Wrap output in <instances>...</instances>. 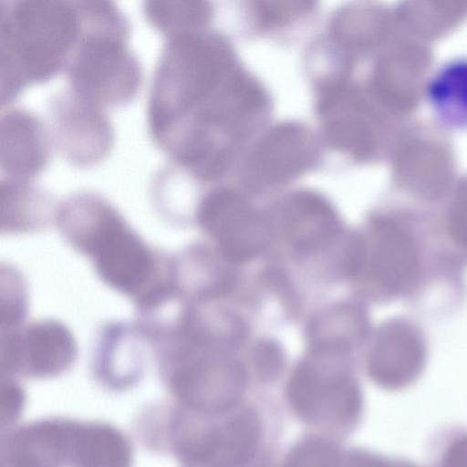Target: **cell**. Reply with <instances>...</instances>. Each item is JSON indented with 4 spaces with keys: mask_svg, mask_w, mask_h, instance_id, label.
<instances>
[{
    "mask_svg": "<svg viewBox=\"0 0 467 467\" xmlns=\"http://www.w3.org/2000/svg\"><path fill=\"white\" fill-rule=\"evenodd\" d=\"M252 361L257 376L262 379H272L283 368L284 354L275 341L262 340L253 350Z\"/></svg>",
    "mask_w": 467,
    "mask_h": 467,
    "instance_id": "19",
    "label": "cell"
},
{
    "mask_svg": "<svg viewBox=\"0 0 467 467\" xmlns=\"http://www.w3.org/2000/svg\"><path fill=\"white\" fill-rule=\"evenodd\" d=\"M53 149L48 125L34 112L10 105L2 112L0 166L6 177H36L47 166Z\"/></svg>",
    "mask_w": 467,
    "mask_h": 467,
    "instance_id": "9",
    "label": "cell"
},
{
    "mask_svg": "<svg viewBox=\"0 0 467 467\" xmlns=\"http://www.w3.org/2000/svg\"><path fill=\"white\" fill-rule=\"evenodd\" d=\"M48 111L54 149L67 162L90 168L110 153L115 134L106 109L67 89L51 99Z\"/></svg>",
    "mask_w": 467,
    "mask_h": 467,
    "instance_id": "6",
    "label": "cell"
},
{
    "mask_svg": "<svg viewBox=\"0 0 467 467\" xmlns=\"http://www.w3.org/2000/svg\"><path fill=\"white\" fill-rule=\"evenodd\" d=\"M350 467H422L418 463L400 457H389L368 450L360 452Z\"/></svg>",
    "mask_w": 467,
    "mask_h": 467,
    "instance_id": "20",
    "label": "cell"
},
{
    "mask_svg": "<svg viewBox=\"0 0 467 467\" xmlns=\"http://www.w3.org/2000/svg\"><path fill=\"white\" fill-rule=\"evenodd\" d=\"M428 358L421 328L407 317L384 322L375 334L366 362L367 374L379 388L403 390L422 375Z\"/></svg>",
    "mask_w": 467,
    "mask_h": 467,
    "instance_id": "8",
    "label": "cell"
},
{
    "mask_svg": "<svg viewBox=\"0 0 467 467\" xmlns=\"http://www.w3.org/2000/svg\"><path fill=\"white\" fill-rule=\"evenodd\" d=\"M1 102L65 72L78 33L77 2L7 1L0 5Z\"/></svg>",
    "mask_w": 467,
    "mask_h": 467,
    "instance_id": "2",
    "label": "cell"
},
{
    "mask_svg": "<svg viewBox=\"0 0 467 467\" xmlns=\"http://www.w3.org/2000/svg\"><path fill=\"white\" fill-rule=\"evenodd\" d=\"M368 330V318L362 307L353 303L334 305L311 320V349L346 354L363 342Z\"/></svg>",
    "mask_w": 467,
    "mask_h": 467,
    "instance_id": "13",
    "label": "cell"
},
{
    "mask_svg": "<svg viewBox=\"0 0 467 467\" xmlns=\"http://www.w3.org/2000/svg\"><path fill=\"white\" fill-rule=\"evenodd\" d=\"M182 358L178 383L186 400L196 409L211 414L231 410L241 400L246 386L243 364L227 350L209 344L182 340L175 343Z\"/></svg>",
    "mask_w": 467,
    "mask_h": 467,
    "instance_id": "5",
    "label": "cell"
},
{
    "mask_svg": "<svg viewBox=\"0 0 467 467\" xmlns=\"http://www.w3.org/2000/svg\"><path fill=\"white\" fill-rule=\"evenodd\" d=\"M281 227L286 241L301 254L326 248L340 233V223L333 207L311 192L296 193L284 202Z\"/></svg>",
    "mask_w": 467,
    "mask_h": 467,
    "instance_id": "11",
    "label": "cell"
},
{
    "mask_svg": "<svg viewBox=\"0 0 467 467\" xmlns=\"http://www.w3.org/2000/svg\"><path fill=\"white\" fill-rule=\"evenodd\" d=\"M343 458L338 448L319 437L305 438L288 452L284 467H341Z\"/></svg>",
    "mask_w": 467,
    "mask_h": 467,
    "instance_id": "17",
    "label": "cell"
},
{
    "mask_svg": "<svg viewBox=\"0 0 467 467\" xmlns=\"http://www.w3.org/2000/svg\"><path fill=\"white\" fill-rule=\"evenodd\" d=\"M431 226L406 214L374 216L365 232L352 238L346 272L379 300H417L444 277Z\"/></svg>",
    "mask_w": 467,
    "mask_h": 467,
    "instance_id": "1",
    "label": "cell"
},
{
    "mask_svg": "<svg viewBox=\"0 0 467 467\" xmlns=\"http://www.w3.org/2000/svg\"><path fill=\"white\" fill-rule=\"evenodd\" d=\"M147 21L165 37L193 31L208 18L209 8L197 2H147L143 6Z\"/></svg>",
    "mask_w": 467,
    "mask_h": 467,
    "instance_id": "16",
    "label": "cell"
},
{
    "mask_svg": "<svg viewBox=\"0 0 467 467\" xmlns=\"http://www.w3.org/2000/svg\"><path fill=\"white\" fill-rule=\"evenodd\" d=\"M262 433L258 414L250 408L242 409L214 427L191 455L209 467H244L254 457Z\"/></svg>",
    "mask_w": 467,
    "mask_h": 467,
    "instance_id": "12",
    "label": "cell"
},
{
    "mask_svg": "<svg viewBox=\"0 0 467 467\" xmlns=\"http://www.w3.org/2000/svg\"><path fill=\"white\" fill-rule=\"evenodd\" d=\"M426 100L445 127L467 130V57L451 59L431 76Z\"/></svg>",
    "mask_w": 467,
    "mask_h": 467,
    "instance_id": "14",
    "label": "cell"
},
{
    "mask_svg": "<svg viewBox=\"0 0 467 467\" xmlns=\"http://www.w3.org/2000/svg\"><path fill=\"white\" fill-rule=\"evenodd\" d=\"M431 459L432 467H467V428L451 426L437 433Z\"/></svg>",
    "mask_w": 467,
    "mask_h": 467,
    "instance_id": "18",
    "label": "cell"
},
{
    "mask_svg": "<svg viewBox=\"0 0 467 467\" xmlns=\"http://www.w3.org/2000/svg\"><path fill=\"white\" fill-rule=\"evenodd\" d=\"M343 358L344 354L311 349L293 370L285 396L301 420L341 427L359 421L364 409L362 392Z\"/></svg>",
    "mask_w": 467,
    "mask_h": 467,
    "instance_id": "4",
    "label": "cell"
},
{
    "mask_svg": "<svg viewBox=\"0 0 467 467\" xmlns=\"http://www.w3.org/2000/svg\"><path fill=\"white\" fill-rule=\"evenodd\" d=\"M199 223L232 263L251 260L266 246L271 234L267 220L238 192L219 190L208 194L198 211Z\"/></svg>",
    "mask_w": 467,
    "mask_h": 467,
    "instance_id": "7",
    "label": "cell"
},
{
    "mask_svg": "<svg viewBox=\"0 0 467 467\" xmlns=\"http://www.w3.org/2000/svg\"><path fill=\"white\" fill-rule=\"evenodd\" d=\"M317 152L308 130L299 125H285L257 147L251 157L249 175L258 183H280L311 166Z\"/></svg>",
    "mask_w": 467,
    "mask_h": 467,
    "instance_id": "10",
    "label": "cell"
},
{
    "mask_svg": "<svg viewBox=\"0 0 467 467\" xmlns=\"http://www.w3.org/2000/svg\"><path fill=\"white\" fill-rule=\"evenodd\" d=\"M2 212L7 216L10 226H31L46 221L52 200L47 192L36 186L31 180L5 177L1 182ZM36 224V225H37Z\"/></svg>",
    "mask_w": 467,
    "mask_h": 467,
    "instance_id": "15",
    "label": "cell"
},
{
    "mask_svg": "<svg viewBox=\"0 0 467 467\" xmlns=\"http://www.w3.org/2000/svg\"><path fill=\"white\" fill-rule=\"evenodd\" d=\"M77 3L79 33L65 69L67 89L106 109L124 106L137 96L143 76L129 45L130 22L112 3Z\"/></svg>",
    "mask_w": 467,
    "mask_h": 467,
    "instance_id": "3",
    "label": "cell"
}]
</instances>
